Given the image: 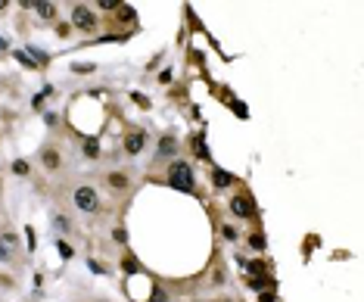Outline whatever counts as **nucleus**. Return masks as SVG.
<instances>
[{
  "label": "nucleus",
  "mask_w": 364,
  "mask_h": 302,
  "mask_svg": "<svg viewBox=\"0 0 364 302\" xmlns=\"http://www.w3.org/2000/svg\"><path fill=\"white\" fill-rule=\"evenodd\" d=\"M168 187H175V190H184V193H193V187H196V178H193V165L190 162H172L168 165V175H165Z\"/></svg>",
  "instance_id": "nucleus-1"
},
{
  "label": "nucleus",
  "mask_w": 364,
  "mask_h": 302,
  "mask_svg": "<svg viewBox=\"0 0 364 302\" xmlns=\"http://www.w3.org/2000/svg\"><path fill=\"white\" fill-rule=\"evenodd\" d=\"M72 203H75L81 212H97V209H100V197H97V190H94L91 184H81L78 190L72 193Z\"/></svg>",
  "instance_id": "nucleus-2"
},
{
  "label": "nucleus",
  "mask_w": 364,
  "mask_h": 302,
  "mask_svg": "<svg viewBox=\"0 0 364 302\" xmlns=\"http://www.w3.org/2000/svg\"><path fill=\"white\" fill-rule=\"evenodd\" d=\"M72 22H75L81 31H97V16H94V10L84 7V4H78V7L72 10Z\"/></svg>",
  "instance_id": "nucleus-3"
},
{
  "label": "nucleus",
  "mask_w": 364,
  "mask_h": 302,
  "mask_svg": "<svg viewBox=\"0 0 364 302\" xmlns=\"http://www.w3.org/2000/svg\"><path fill=\"white\" fill-rule=\"evenodd\" d=\"M230 212H233L237 218H252V215H255V203H252V197L237 193V197L230 200Z\"/></svg>",
  "instance_id": "nucleus-4"
},
{
  "label": "nucleus",
  "mask_w": 364,
  "mask_h": 302,
  "mask_svg": "<svg viewBox=\"0 0 364 302\" xmlns=\"http://www.w3.org/2000/svg\"><path fill=\"white\" fill-rule=\"evenodd\" d=\"M143 146H146V131H131V134L125 137V153H128V156H140Z\"/></svg>",
  "instance_id": "nucleus-5"
},
{
  "label": "nucleus",
  "mask_w": 364,
  "mask_h": 302,
  "mask_svg": "<svg viewBox=\"0 0 364 302\" xmlns=\"http://www.w3.org/2000/svg\"><path fill=\"white\" fill-rule=\"evenodd\" d=\"M175 149H178V140H175V137H162L156 156H159V159H168V156H175Z\"/></svg>",
  "instance_id": "nucleus-6"
},
{
  "label": "nucleus",
  "mask_w": 364,
  "mask_h": 302,
  "mask_svg": "<svg viewBox=\"0 0 364 302\" xmlns=\"http://www.w3.org/2000/svg\"><path fill=\"white\" fill-rule=\"evenodd\" d=\"M106 181H109L112 190H128V184H131L125 171H109V175H106Z\"/></svg>",
  "instance_id": "nucleus-7"
},
{
  "label": "nucleus",
  "mask_w": 364,
  "mask_h": 302,
  "mask_svg": "<svg viewBox=\"0 0 364 302\" xmlns=\"http://www.w3.org/2000/svg\"><path fill=\"white\" fill-rule=\"evenodd\" d=\"M233 181H237V178H233L230 171H221V168H215V171H212V184L218 187V190H224V187H230Z\"/></svg>",
  "instance_id": "nucleus-8"
},
{
  "label": "nucleus",
  "mask_w": 364,
  "mask_h": 302,
  "mask_svg": "<svg viewBox=\"0 0 364 302\" xmlns=\"http://www.w3.org/2000/svg\"><path fill=\"white\" fill-rule=\"evenodd\" d=\"M40 162H44L47 168H59V153H56L53 146H47L44 153H40Z\"/></svg>",
  "instance_id": "nucleus-9"
},
{
  "label": "nucleus",
  "mask_w": 364,
  "mask_h": 302,
  "mask_svg": "<svg viewBox=\"0 0 364 302\" xmlns=\"http://www.w3.org/2000/svg\"><path fill=\"white\" fill-rule=\"evenodd\" d=\"M37 13H40V19H53V16H56V4H44V0H40V4H37Z\"/></svg>",
  "instance_id": "nucleus-10"
},
{
  "label": "nucleus",
  "mask_w": 364,
  "mask_h": 302,
  "mask_svg": "<svg viewBox=\"0 0 364 302\" xmlns=\"http://www.w3.org/2000/svg\"><path fill=\"white\" fill-rule=\"evenodd\" d=\"M53 228H56L59 234H69V231H72V221H69L66 215H56V218H53Z\"/></svg>",
  "instance_id": "nucleus-11"
},
{
  "label": "nucleus",
  "mask_w": 364,
  "mask_h": 302,
  "mask_svg": "<svg viewBox=\"0 0 364 302\" xmlns=\"http://www.w3.org/2000/svg\"><path fill=\"white\" fill-rule=\"evenodd\" d=\"M84 156H88V159H97V156H100V143H97L94 137L84 140Z\"/></svg>",
  "instance_id": "nucleus-12"
},
{
  "label": "nucleus",
  "mask_w": 364,
  "mask_h": 302,
  "mask_svg": "<svg viewBox=\"0 0 364 302\" xmlns=\"http://www.w3.org/2000/svg\"><path fill=\"white\" fill-rule=\"evenodd\" d=\"M268 284H271V277H268V274H255V277L249 281V287H252V290H265Z\"/></svg>",
  "instance_id": "nucleus-13"
},
{
  "label": "nucleus",
  "mask_w": 364,
  "mask_h": 302,
  "mask_svg": "<svg viewBox=\"0 0 364 302\" xmlns=\"http://www.w3.org/2000/svg\"><path fill=\"white\" fill-rule=\"evenodd\" d=\"M28 53L34 56V66H40V62H47V59H50L47 50H40V47H28Z\"/></svg>",
  "instance_id": "nucleus-14"
},
{
  "label": "nucleus",
  "mask_w": 364,
  "mask_h": 302,
  "mask_svg": "<svg viewBox=\"0 0 364 302\" xmlns=\"http://www.w3.org/2000/svg\"><path fill=\"white\" fill-rule=\"evenodd\" d=\"M13 56H16V62H22V66H25V69H37V66H34V59H31V56H28V53H22V50H16V53H13Z\"/></svg>",
  "instance_id": "nucleus-15"
},
{
  "label": "nucleus",
  "mask_w": 364,
  "mask_h": 302,
  "mask_svg": "<svg viewBox=\"0 0 364 302\" xmlns=\"http://www.w3.org/2000/svg\"><path fill=\"white\" fill-rule=\"evenodd\" d=\"M118 16L125 19V22H134V10H131L128 4H118Z\"/></svg>",
  "instance_id": "nucleus-16"
},
{
  "label": "nucleus",
  "mask_w": 364,
  "mask_h": 302,
  "mask_svg": "<svg viewBox=\"0 0 364 302\" xmlns=\"http://www.w3.org/2000/svg\"><path fill=\"white\" fill-rule=\"evenodd\" d=\"M13 175H28V162L25 159H16L13 162Z\"/></svg>",
  "instance_id": "nucleus-17"
},
{
  "label": "nucleus",
  "mask_w": 364,
  "mask_h": 302,
  "mask_svg": "<svg viewBox=\"0 0 364 302\" xmlns=\"http://www.w3.org/2000/svg\"><path fill=\"white\" fill-rule=\"evenodd\" d=\"M249 246L252 249H265V234H252L249 237Z\"/></svg>",
  "instance_id": "nucleus-18"
},
{
  "label": "nucleus",
  "mask_w": 364,
  "mask_h": 302,
  "mask_svg": "<svg viewBox=\"0 0 364 302\" xmlns=\"http://www.w3.org/2000/svg\"><path fill=\"white\" fill-rule=\"evenodd\" d=\"M221 234H224V240H237V237H240L233 224H224V228H221Z\"/></svg>",
  "instance_id": "nucleus-19"
},
{
  "label": "nucleus",
  "mask_w": 364,
  "mask_h": 302,
  "mask_svg": "<svg viewBox=\"0 0 364 302\" xmlns=\"http://www.w3.org/2000/svg\"><path fill=\"white\" fill-rule=\"evenodd\" d=\"M56 249H59V255H62V258H72V255H75V252H72V246H69V243H62V240L56 243Z\"/></svg>",
  "instance_id": "nucleus-20"
},
{
  "label": "nucleus",
  "mask_w": 364,
  "mask_h": 302,
  "mask_svg": "<svg viewBox=\"0 0 364 302\" xmlns=\"http://www.w3.org/2000/svg\"><path fill=\"white\" fill-rule=\"evenodd\" d=\"M4 246H7V249H10V246H19V237L7 231V234H4Z\"/></svg>",
  "instance_id": "nucleus-21"
},
{
  "label": "nucleus",
  "mask_w": 364,
  "mask_h": 302,
  "mask_svg": "<svg viewBox=\"0 0 364 302\" xmlns=\"http://www.w3.org/2000/svg\"><path fill=\"white\" fill-rule=\"evenodd\" d=\"M112 240H115V243H125V240H128L125 228H115V231H112Z\"/></svg>",
  "instance_id": "nucleus-22"
},
{
  "label": "nucleus",
  "mask_w": 364,
  "mask_h": 302,
  "mask_svg": "<svg viewBox=\"0 0 364 302\" xmlns=\"http://www.w3.org/2000/svg\"><path fill=\"white\" fill-rule=\"evenodd\" d=\"M97 7H100V10H118L115 0H97Z\"/></svg>",
  "instance_id": "nucleus-23"
},
{
  "label": "nucleus",
  "mask_w": 364,
  "mask_h": 302,
  "mask_svg": "<svg viewBox=\"0 0 364 302\" xmlns=\"http://www.w3.org/2000/svg\"><path fill=\"white\" fill-rule=\"evenodd\" d=\"M172 81V69H162L159 72V84H168Z\"/></svg>",
  "instance_id": "nucleus-24"
},
{
  "label": "nucleus",
  "mask_w": 364,
  "mask_h": 302,
  "mask_svg": "<svg viewBox=\"0 0 364 302\" xmlns=\"http://www.w3.org/2000/svg\"><path fill=\"white\" fill-rule=\"evenodd\" d=\"M131 100H134V103H140V106H143V109H146V106H149V100H146V97H143V94H137V91H134V94H131Z\"/></svg>",
  "instance_id": "nucleus-25"
},
{
  "label": "nucleus",
  "mask_w": 364,
  "mask_h": 302,
  "mask_svg": "<svg viewBox=\"0 0 364 302\" xmlns=\"http://www.w3.org/2000/svg\"><path fill=\"white\" fill-rule=\"evenodd\" d=\"M230 106H233V112H237V116H243V119H246V106H243V103H237V100H233Z\"/></svg>",
  "instance_id": "nucleus-26"
},
{
  "label": "nucleus",
  "mask_w": 364,
  "mask_h": 302,
  "mask_svg": "<svg viewBox=\"0 0 364 302\" xmlns=\"http://www.w3.org/2000/svg\"><path fill=\"white\" fill-rule=\"evenodd\" d=\"M75 72L84 75V72H94V66H91V62H78V66H75Z\"/></svg>",
  "instance_id": "nucleus-27"
},
{
  "label": "nucleus",
  "mask_w": 364,
  "mask_h": 302,
  "mask_svg": "<svg viewBox=\"0 0 364 302\" xmlns=\"http://www.w3.org/2000/svg\"><path fill=\"white\" fill-rule=\"evenodd\" d=\"M0 262H10V249L4 243H0Z\"/></svg>",
  "instance_id": "nucleus-28"
},
{
  "label": "nucleus",
  "mask_w": 364,
  "mask_h": 302,
  "mask_svg": "<svg viewBox=\"0 0 364 302\" xmlns=\"http://www.w3.org/2000/svg\"><path fill=\"white\" fill-rule=\"evenodd\" d=\"M125 271H137V262L134 258H125Z\"/></svg>",
  "instance_id": "nucleus-29"
},
{
  "label": "nucleus",
  "mask_w": 364,
  "mask_h": 302,
  "mask_svg": "<svg viewBox=\"0 0 364 302\" xmlns=\"http://www.w3.org/2000/svg\"><path fill=\"white\" fill-rule=\"evenodd\" d=\"M88 268H91V271H97V274H100V271H103V265H100V262H94V258H91V262H88Z\"/></svg>",
  "instance_id": "nucleus-30"
},
{
  "label": "nucleus",
  "mask_w": 364,
  "mask_h": 302,
  "mask_svg": "<svg viewBox=\"0 0 364 302\" xmlns=\"http://www.w3.org/2000/svg\"><path fill=\"white\" fill-rule=\"evenodd\" d=\"M25 234H28V249H34V231H31V228H25Z\"/></svg>",
  "instance_id": "nucleus-31"
},
{
  "label": "nucleus",
  "mask_w": 364,
  "mask_h": 302,
  "mask_svg": "<svg viewBox=\"0 0 364 302\" xmlns=\"http://www.w3.org/2000/svg\"><path fill=\"white\" fill-rule=\"evenodd\" d=\"M259 302H274V293H271V290H268V293H262V296H259Z\"/></svg>",
  "instance_id": "nucleus-32"
},
{
  "label": "nucleus",
  "mask_w": 364,
  "mask_h": 302,
  "mask_svg": "<svg viewBox=\"0 0 364 302\" xmlns=\"http://www.w3.org/2000/svg\"><path fill=\"white\" fill-rule=\"evenodd\" d=\"M7 7H10V4H7V0H0V13H4V10H7Z\"/></svg>",
  "instance_id": "nucleus-33"
},
{
  "label": "nucleus",
  "mask_w": 364,
  "mask_h": 302,
  "mask_svg": "<svg viewBox=\"0 0 364 302\" xmlns=\"http://www.w3.org/2000/svg\"><path fill=\"white\" fill-rule=\"evenodd\" d=\"M0 190H4V184H0Z\"/></svg>",
  "instance_id": "nucleus-34"
}]
</instances>
